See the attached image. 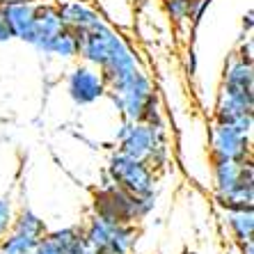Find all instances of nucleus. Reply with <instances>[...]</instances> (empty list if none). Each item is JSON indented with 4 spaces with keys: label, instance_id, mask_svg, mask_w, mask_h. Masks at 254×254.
Returning <instances> with one entry per match:
<instances>
[{
    "label": "nucleus",
    "instance_id": "obj_1",
    "mask_svg": "<svg viewBox=\"0 0 254 254\" xmlns=\"http://www.w3.org/2000/svg\"><path fill=\"white\" fill-rule=\"evenodd\" d=\"M215 124L234 126L236 130L252 135L254 128V69L231 53L225 62L215 103Z\"/></svg>",
    "mask_w": 254,
    "mask_h": 254
},
{
    "label": "nucleus",
    "instance_id": "obj_2",
    "mask_svg": "<svg viewBox=\"0 0 254 254\" xmlns=\"http://www.w3.org/2000/svg\"><path fill=\"white\" fill-rule=\"evenodd\" d=\"M119 154L147 163L154 172L163 170L170 163V137L163 124H142L122 117L117 133H115Z\"/></svg>",
    "mask_w": 254,
    "mask_h": 254
},
{
    "label": "nucleus",
    "instance_id": "obj_3",
    "mask_svg": "<svg viewBox=\"0 0 254 254\" xmlns=\"http://www.w3.org/2000/svg\"><path fill=\"white\" fill-rule=\"evenodd\" d=\"M156 208V195H133L117 188L108 181L103 174V184L92 195V215L106 220V222H119V225H137Z\"/></svg>",
    "mask_w": 254,
    "mask_h": 254
},
{
    "label": "nucleus",
    "instance_id": "obj_4",
    "mask_svg": "<svg viewBox=\"0 0 254 254\" xmlns=\"http://www.w3.org/2000/svg\"><path fill=\"white\" fill-rule=\"evenodd\" d=\"M83 236L89 250L103 254H130L135 250L140 231L135 225L106 222L96 215H89V220L83 225Z\"/></svg>",
    "mask_w": 254,
    "mask_h": 254
},
{
    "label": "nucleus",
    "instance_id": "obj_5",
    "mask_svg": "<svg viewBox=\"0 0 254 254\" xmlns=\"http://www.w3.org/2000/svg\"><path fill=\"white\" fill-rule=\"evenodd\" d=\"M110 184H115L117 188L133 192V195H156V184H158V174H156L147 163L128 156L113 151L108 156L106 172Z\"/></svg>",
    "mask_w": 254,
    "mask_h": 254
},
{
    "label": "nucleus",
    "instance_id": "obj_6",
    "mask_svg": "<svg viewBox=\"0 0 254 254\" xmlns=\"http://www.w3.org/2000/svg\"><path fill=\"white\" fill-rule=\"evenodd\" d=\"M78 37H80L78 58L83 60L85 64L96 66V69H101L108 60L115 58L124 46H128V42L122 37V32L115 30L110 23H103L99 28L89 30V32H80Z\"/></svg>",
    "mask_w": 254,
    "mask_h": 254
},
{
    "label": "nucleus",
    "instance_id": "obj_7",
    "mask_svg": "<svg viewBox=\"0 0 254 254\" xmlns=\"http://www.w3.org/2000/svg\"><path fill=\"white\" fill-rule=\"evenodd\" d=\"M64 87H66V96L71 99V103L78 108L92 106L96 101L106 99V92H108L101 71L96 66L85 64V62L83 64H76L66 73Z\"/></svg>",
    "mask_w": 254,
    "mask_h": 254
},
{
    "label": "nucleus",
    "instance_id": "obj_8",
    "mask_svg": "<svg viewBox=\"0 0 254 254\" xmlns=\"http://www.w3.org/2000/svg\"><path fill=\"white\" fill-rule=\"evenodd\" d=\"M211 160H252V135H245L234 126L215 124L211 128Z\"/></svg>",
    "mask_w": 254,
    "mask_h": 254
},
{
    "label": "nucleus",
    "instance_id": "obj_9",
    "mask_svg": "<svg viewBox=\"0 0 254 254\" xmlns=\"http://www.w3.org/2000/svg\"><path fill=\"white\" fill-rule=\"evenodd\" d=\"M55 7H58L60 23L64 25V28L73 30L76 35L89 32V30L108 23V18L103 16L99 9H94V7L83 2V0H62V2H58Z\"/></svg>",
    "mask_w": 254,
    "mask_h": 254
},
{
    "label": "nucleus",
    "instance_id": "obj_10",
    "mask_svg": "<svg viewBox=\"0 0 254 254\" xmlns=\"http://www.w3.org/2000/svg\"><path fill=\"white\" fill-rule=\"evenodd\" d=\"M62 28L58 16V7L53 2H37V14H35V23L30 30V37L25 39V44L35 48L37 53H46L48 42L58 35V30Z\"/></svg>",
    "mask_w": 254,
    "mask_h": 254
},
{
    "label": "nucleus",
    "instance_id": "obj_11",
    "mask_svg": "<svg viewBox=\"0 0 254 254\" xmlns=\"http://www.w3.org/2000/svg\"><path fill=\"white\" fill-rule=\"evenodd\" d=\"M0 7H2V14H5L7 23L12 28L14 39L25 42L30 37L32 23H35L37 2H32V0H2Z\"/></svg>",
    "mask_w": 254,
    "mask_h": 254
},
{
    "label": "nucleus",
    "instance_id": "obj_12",
    "mask_svg": "<svg viewBox=\"0 0 254 254\" xmlns=\"http://www.w3.org/2000/svg\"><path fill=\"white\" fill-rule=\"evenodd\" d=\"M78 51H80V37H78L73 30H69V28H64V25H62V28L58 30V35L48 42L46 53H44V55L69 62V60H76L78 58Z\"/></svg>",
    "mask_w": 254,
    "mask_h": 254
},
{
    "label": "nucleus",
    "instance_id": "obj_13",
    "mask_svg": "<svg viewBox=\"0 0 254 254\" xmlns=\"http://www.w3.org/2000/svg\"><path fill=\"white\" fill-rule=\"evenodd\" d=\"M211 177H213V188L215 195H225L229 192L238 181L243 163H234V160H211Z\"/></svg>",
    "mask_w": 254,
    "mask_h": 254
},
{
    "label": "nucleus",
    "instance_id": "obj_14",
    "mask_svg": "<svg viewBox=\"0 0 254 254\" xmlns=\"http://www.w3.org/2000/svg\"><path fill=\"white\" fill-rule=\"evenodd\" d=\"M48 236L58 243L60 250L64 254H87L89 252L85 236H83V227H78V225L53 229V231H48Z\"/></svg>",
    "mask_w": 254,
    "mask_h": 254
},
{
    "label": "nucleus",
    "instance_id": "obj_15",
    "mask_svg": "<svg viewBox=\"0 0 254 254\" xmlns=\"http://www.w3.org/2000/svg\"><path fill=\"white\" fill-rule=\"evenodd\" d=\"M225 225L231 236V243L252 241L254 238V211H241V213H225Z\"/></svg>",
    "mask_w": 254,
    "mask_h": 254
},
{
    "label": "nucleus",
    "instance_id": "obj_16",
    "mask_svg": "<svg viewBox=\"0 0 254 254\" xmlns=\"http://www.w3.org/2000/svg\"><path fill=\"white\" fill-rule=\"evenodd\" d=\"M12 231L25 234V236H35V238H44L48 234V227L39 215L30 206H21L14 213V222H12Z\"/></svg>",
    "mask_w": 254,
    "mask_h": 254
},
{
    "label": "nucleus",
    "instance_id": "obj_17",
    "mask_svg": "<svg viewBox=\"0 0 254 254\" xmlns=\"http://www.w3.org/2000/svg\"><path fill=\"white\" fill-rule=\"evenodd\" d=\"M42 238L25 236L18 231H9L7 236L0 238V254H35L37 245Z\"/></svg>",
    "mask_w": 254,
    "mask_h": 254
},
{
    "label": "nucleus",
    "instance_id": "obj_18",
    "mask_svg": "<svg viewBox=\"0 0 254 254\" xmlns=\"http://www.w3.org/2000/svg\"><path fill=\"white\" fill-rule=\"evenodd\" d=\"M14 199L9 195H0V238L7 236L12 231V222H14Z\"/></svg>",
    "mask_w": 254,
    "mask_h": 254
},
{
    "label": "nucleus",
    "instance_id": "obj_19",
    "mask_svg": "<svg viewBox=\"0 0 254 254\" xmlns=\"http://www.w3.org/2000/svg\"><path fill=\"white\" fill-rule=\"evenodd\" d=\"M163 9L174 23H188V0H163Z\"/></svg>",
    "mask_w": 254,
    "mask_h": 254
},
{
    "label": "nucleus",
    "instance_id": "obj_20",
    "mask_svg": "<svg viewBox=\"0 0 254 254\" xmlns=\"http://www.w3.org/2000/svg\"><path fill=\"white\" fill-rule=\"evenodd\" d=\"M208 5H211V0H188V23L192 25V30L199 25Z\"/></svg>",
    "mask_w": 254,
    "mask_h": 254
},
{
    "label": "nucleus",
    "instance_id": "obj_21",
    "mask_svg": "<svg viewBox=\"0 0 254 254\" xmlns=\"http://www.w3.org/2000/svg\"><path fill=\"white\" fill-rule=\"evenodd\" d=\"M35 254H64L62 250H60V245L53 241V238L48 236H44L42 241H39V245H37V250H35Z\"/></svg>",
    "mask_w": 254,
    "mask_h": 254
},
{
    "label": "nucleus",
    "instance_id": "obj_22",
    "mask_svg": "<svg viewBox=\"0 0 254 254\" xmlns=\"http://www.w3.org/2000/svg\"><path fill=\"white\" fill-rule=\"evenodd\" d=\"M252 25H254V12L248 9V12L243 14V21H241V37H238V42H243L245 37H252Z\"/></svg>",
    "mask_w": 254,
    "mask_h": 254
},
{
    "label": "nucleus",
    "instance_id": "obj_23",
    "mask_svg": "<svg viewBox=\"0 0 254 254\" xmlns=\"http://www.w3.org/2000/svg\"><path fill=\"white\" fill-rule=\"evenodd\" d=\"M12 39H14L12 28H9V23H7L5 14H2V7H0V44H9Z\"/></svg>",
    "mask_w": 254,
    "mask_h": 254
},
{
    "label": "nucleus",
    "instance_id": "obj_24",
    "mask_svg": "<svg viewBox=\"0 0 254 254\" xmlns=\"http://www.w3.org/2000/svg\"><path fill=\"white\" fill-rule=\"evenodd\" d=\"M188 76H197V51L192 46L188 48Z\"/></svg>",
    "mask_w": 254,
    "mask_h": 254
},
{
    "label": "nucleus",
    "instance_id": "obj_25",
    "mask_svg": "<svg viewBox=\"0 0 254 254\" xmlns=\"http://www.w3.org/2000/svg\"><path fill=\"white\" fill-rule=\"evenodd\" d=\"M234 248H236L238 254H254V238L252 241H245V243H238Z\"/></svg>",
    "mask_w": 254,
    "mask_h": 254
},
{
    "label": "nucleus",
    "instance_id": "obj_26",
    "mask_svg": "<svg viewBox=\"0 0 254 254\" xmlns=\"http://www.w3.org/2000/svg\"><path fill=\"white\" fill-rule=\"evenodd\" d=\"M181 254H199V252H197V250H190V248H184Z\"/></svg>",
    "mask_w": 254,
    "mask_h": 254
},
{
    "label": "nucleus",
    "instance_id": "obj_27",
    "mask_svg": "<svg viewBox=\"0 0 254 254\" xmlns=\"http://www.w3.org/2000/svg\"><path fill=\"white\" fill-rule=\"evenodd\" d=\"M225 254H238V252H236V248H227Z\"/></svg>",
    "mask_w": 254,
    "mask_h": 254
},
{
    "label": "nucleus",
    "instance_id": "obj_28",
    "mask_svg": "<svg viewBox=\"0 0 254 254\" xmlns=\"http://www.w3.org/2000/svg\"><path fill=\"white\" fill-rule=\"evenodd\" d=\"M87 254H103V252H96V250H89Z\"/></svg>",
    "mask_w": 254,
    "mask_h": 254
},
{
    "label": "nucleus",
    "instance_id": "obj_29",
    "mask_svg": "<svg viewBox=\"0 0 254 254\" xmlns=\"http://www.w3.org/2000/svg\"><path fill=\"white\" fill-rule=\"evenodd\" d=\"M135 2H137V0H135Z\"/></svg>",
    "mask_w": 254,
    "mask_h": 254
}]
</instances>
